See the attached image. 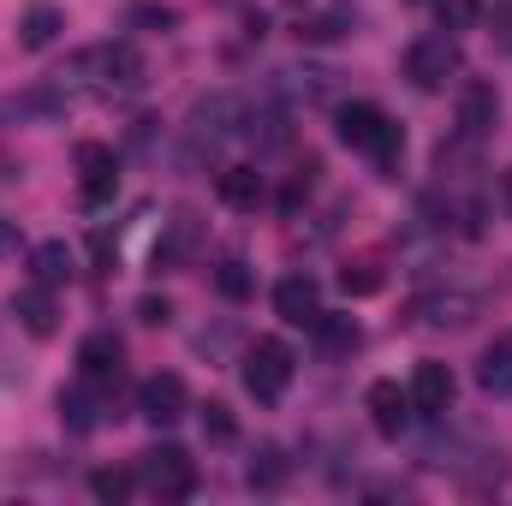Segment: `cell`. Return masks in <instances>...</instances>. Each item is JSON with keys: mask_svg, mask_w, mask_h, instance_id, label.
I'll list each match as a JSON object with an SVG mask.
<instances>
[{"mask_svg": "<svg viewBox=\"0 0 512 506\" xmlns=\"http://www.w3.org/2000/svg\"><path fill=\"white\" fill-rule=\"evenodd\" d=\"M131 483H137L131 471H96V477H90V495H96V501H108V506H120L131 495Z\"/></svg>", "mask_w": 512, "mask_h": 506, "instance_id": "obj_28", "label": "cell"}, {"mask_svg": "<svg viewBox=\"0 0 512 506\" xmlns=\"http://www.w3.org/2000/svg\"><path fill=\"white\" fill-rule=\"evenodd\" d=\"M364 405H370V423L382 429L387 441L405 435V423H411V387H399V381H370Z\"/></svg>", "mask_w": 512, "mask_h": 506, "instance_id": "obj_11", "label": "cell"}, {"mask_svg": "<svg viewBox=\"0 0 512 506\" xmlns=\"http://www.w3.org/2000/svg\"><path fill=\"white\" fill-rule=\"evenodd\" d=\"M382 280H387V274L370 262V256H364V262H346V274H340V286H346L352 298H370V292H382Z\"/></svg>", "mask_w": 512, "mask_h": 506, "instance_id": "obj_27", "label": "cell"}, {"mask_svg": "<svg viewBox=\"0 0 512 506\" xmlns=\"http://www.w3.org/2000/svg\"><path fill=\"white\" fill-rule=\"evenodd\" d=\"M286 477H292V459H286L274 441H262L251 453V465H245V483H251V489H280Z\"/></svg>", "mask_w": 512, "mask_h": 506, "instance_id": "obj_22", "label": "cell"}, {"mask_svg": "<svg viewBox=\"0 0 512 506\" xmlns=\"http://www.w3.org/2000/svg\"><path fill=\"white\" fill-rule=\"evenodd\" d=\"M507 209H512V173H507Z\"/></svg>", "mask_w": 512, "mask_h": 506, "instance_id": "obj_33", "label": "cell"}, {"mask_svg": "<svg viewBox=\"0 0 512 506\" xmlns=\"http://www.w3.org/2000/svg\"><path fill=\"white\" fill-rule=\"evenodd\" d=\"M203 435H209L215 447H233V441H239V423H233V411H227L221 399L203 405Z\"/></svg>", "mask_w": 512, "mask_h": 506, "instance_id": "obj_26", "label": "cell"}, {"mask_svg": "<svg viewBox=\"0 0 512 506\" xmlns=\"http://www.w3.org/2000/svg\"><path fill=\"white\" fill-rule=\"evenodd\" d=\"M334 131H340V143L346 149H358V155H370L382 173H399V155H405V131L387 120L376 102H346L340 114H334Z\"/></svg>", "mask_w": 512, "mask_h": 506, "instance_id": "obj_1", "label": "cell"}, {"mask_svg": "<svg viewBox=\"0 0 512 506\" xmlns=\"http://www.w3.org/2000/svg\"><path fill=\"white\" fill-rule=\"evenodd\" d=\"M137 483L161 501H185V495H197V465L185 459V447H149L137 459Z\"/></svg>", "mask_w": 512, "mask_h": 506, "instance_id": "obj_4", "label": "cell"}, {"mask_svg": "<svg viewBox=\"0 0 512 506\" xmlns=\"http://www.w3.org/2000/svg\"><path fill=\"white\" fill-rule=\"evenodd\" d=\"M274 310H280V322H292V328H316V316H322L316 280H310V274H286V280L274 286Z\"/></svg>", "mask_w": 512, "mask_h": 506, "instance_id": "obj_12", "label": "cell"}, {"mask_svg": "<svg viewBox=\"0 0 512 506\" xmlns=\"http://www.w3.org/2000/svg\"><path fill=\"white\" fill-rule=\"evenodd\" d=\"M114 381H78V387H66L60 393V423L72 429V435H90V429H102L108 417H114V393H108Z\"/></svg>", "mask_w": 512, "mask_h": 506, "instance_id": "obj_6", "label": "cell"}, {"mask_svg": "<svg viewBox=\"0 0 512 506\" xmlns=\"http://www.w3.org/2000/svg\"><path fill=\"white\" fill-rule=\"evenodd\" d=\"M435 12H441L447 30H471L477 24V0H435Z\"/></svg>", "mask_w": 512, "mask_h": 506, "instance_id": "obj_29", "label": "cell"}, {"mask_svg": "<svg viewBox=\"0 0 512 506\" xmlns=\"http://www.w3.org/2000/svg\"><path fill=\"white\" fill-rule=\"evenodd\" d=\"M352 30H358V12L352 6H316V12L298 18V42H340Z\"/></svg>", "mask_w": 512, "mask_h": 506, "instance_id": "obj_18", "label": "cell"}, {"mask_svg": "<svg viewBox=\"0 0 512 506\" xmlns=\"http://www.w3.org/2000/svg\"><path fill=\"white\" fill-rule=\"evenodd\" d=\"M310 334H316V346H322V358H328V364L352 358V352H358V340H364L352 316H328V310L316 316V328H310Z\"/></svg>", "mask_w": 512, "mask_h": 506, "instance_id": "obj_20", "label": "cell"}, {"mask_svg": "<svg viewBox=\"0 0 512 506\" xmlns=\"http://www.w3.org/2000/svg\"><path fill=\"white\" fill-rule=\"evenodd\" d=\"M120 364H126V346H120V334H108V328L84 334V346H78V376H90V381H120Z\"/></svg>", "mask_w": 512, "mask_h": 506, "instance_id": "obj_14", "label": "cell"}, {"mask_svg": "<svg viewBox=\"0 0 512 506\" xmlns=\"http://www.w3.org/2000/svg\"><path fill=\"white\" fill-rule=\"evenodd\" d=\"M12 316L36 334V340H48L54 328H60V310H54V286H42V280H30V286H18L12 292Z\"/></svg>", "mask_w": 512, "mask_h": 506, "instance_id": "obj_15", "label": "cell"}, {"mask_svg": "<svg viewBox=\"0 0 512 506\" xmlns=\"http://www.w3.org/2000/svg\"><path fill=\"white\" fill-rule=\"evenodd\" d=\"M30 274H36L42 286H60V280H72V251H66L60 239L36 245V251H30Z\"/></svg>", "mask_w": 512, "mask_h": 506, "instance_id": "obj_24", "label": "cell"}, {"mask_svg": "<svg viewBox=\"0 0 512 506\" xmlns=\"http://www.w3.org/2000/svg\"><path fill=\"white\" fill-rule=\"evenodd\" d=\"M411 316L423 328H435V334H459V328L477 322V292H423L411 304Z\"/></svg>", "mask_w": 512, "mask_h": 506, "instance_id": "obj_8", "label": "cell"}, {"mask_svg": "<svg viewBox=\"0 0 512 506\" xmlns=\"http://www.w3.org/2000/svg\"><path fill=\"white\" fill-rule=\"evenodd\" d=\"M78 167H84V203H90V209L108 203L114 185H120V161H114V149H108V143H78Z\"/></svg>", "mask_w": 512, "mask_h": 506, "instance_id": "obj_13", "label": "cell"}, {"mask_svg": "<svg viewBox=\"0 0 512 506\" xmlns=\"http://www.w3.org/2000/svg\"><path fill=\"white\" fill-rule=\"evenodd\" d=\"M131 24H155V30H173L179 12L173 6H131Z\"/></svg>", "mask_w": 512, "mask_h": 506, "instance_id": "obj_30", "label": "cell"}, {"mask_svg": "<svg viewBox=\"0 0 512 506\" xmlns=\"http://www.w3.org/2000/svg\"><path fill=\"white\" fill-rule=\"evenodd\" d=\"M453 393H459V381H453L447 364H417V376H411V405H417L423 417L453 411Z\"/></svg>", "mask_w": 512, "mask_h": 506, "instance_id": "obj_16", "label": "cell"}, {"mask_svg": "<svg viewBox=\"0 0 512 506\" xmlns=\"http://www.w3.org/2000/svg\"><path fill=\"white\" fill-rule=\"evenodd\" d=\"M60 30H66V18H60L54 6H30V12L18 18V48H30V54H36V48H48Z\"/></svg>", "mask_w": 512, "mask_h": 506, "instance_id": "obj_23", "label": "cell"}, {"mask_svg": "<svg viewBox=\"0 0 512 506\" xmlns=\"http://www.w3.org/2000/svg\"><path fill=\"white\" fill-rule=\"evenodd\" d=\"M137 316H143V322H167V316H173V304H167V298H143V304H137Z\"/></svg>", "mask_w": 512, "mask_h": 506, "instance_id": "obj_31", "label": "cell"}, {"mask_svg": "<svg viewBox=\"0 0 512 506\" xmlns=\"http://www.w3.org/2000/svg\"><path fill=\"white\" fill-rule=\"evenodd\" d=\"M465 66V54H459V42L447 36V30H429V36H417L411 48H405V78L417 84V90H447V78Z\"/></svg>", "mask_w": 512, "mask_h": 506, "instance_id": "obj_3", "label": "cell"}, {"mask_svg": "<svg viewBox=\"0 0 512 506\" xmlns=\"http://www.w3.org/2000/svg\"><path fill=\"white\" fill-rule=\"evenodd\" d=\"M477 387H483L489 399H512V340H495V346L483 352V364H477Z\"/></svg>", "mask_w": 512, "mask_h": 506, "instance_id": "obj_21", "label": "cell"}, {"mask_svg": "<svg viewBox=\"0 0 512 506\" xmlns=\"http://www.w3.org/2000/svg\"><path fill=\"white\" fill-rule=\"evenodd\" d=\"M197 245H203V221H197L191 209H179V215L167 221V239L155 245V268H185V262L197 256Z\"/></svg>", "mask_w": 512, "mask_h": 506, "instance_id": "obj_17", "label": "cell"}, {"mask_svg": "<svg viewBox=\"0 0 512 506\" xmlns=\"http://www.w3.org/2000/svg\"><path fill=\"white\" fill-rule=\"evenodd\" d=\"M215 197H221L227 209H245V215H251L256 203L268 197V185H262V173H256V167H221V179H215Z\"/></svg>", "mask_w": 512, "mask_h": 506, "instance_id": "obj_19", "label": "cell"}, {"mask_svg": "<svg viewBox=\"0 0 512 506\" xmlns=\"http://www.w3.org/2000/svg\"><path fill=\"white\" fill-rule=\"evenodd\" d=\"M298 376V358H292V346L286 340H256L251 358H245V387H251L262 405H274V399H286V387Z\"/></svg>", "mask_w": 512, "mask_h": 506, "instance_id": "obj_5", "label": "cell"}, {"mask_svg": "<svg viewBox=\"0 0 512 506\" xmlns=\"http://www.w3.org/2000/svg\"><path fill=\"white\" fill-rule=\"evenodd\" d=\"M495 120H501V96H495V84H489V78L459 84V137L483 143V137L495 131Z\"/></svg>", "mask_w": 512, "mask_h": 506, "instance_id": "obj_10", "label": "cell"}, {"mask_svg": "<svg viewBox=\"0 0 512 506\" xmlns=\"http://www.w3.org/2000/svg\"><path fill=\"white\" fill-rule=\"evenodd\" d=\"M215 292H221L227 304H245V298L256 292V274L245 268V262H239V256H227V262L215 268Z\"/></svg>", "mask_w": 512, "mask_h": 506, "instance_id": "obj_25", "label": "cell"}, {"mask_svg": "<svg viewBox=\"0 0 512 506\" xmlns=\"http://www.w3.org/2000/svg\"><path fill=\"white\" fill-rule=\"evenodd\" d=\"M185 137H191L197 155H203V149H221L227 137H245V102L227 96V90L203 96V102L191 108V120H185Z\"/></svg>", "mask_w": 512, "mask_h": 506, "instance_id": "obj_2", "label": "cell"}, {"mask_svg": "<svg viewBox=\"0 0 512 506\" xmlns=\"http://www.w3.org/2000/svg\"><path fill=\"white\" fill-rule=\"evenodd\" d=\"M96 72H102V96H131L149 84V60L137 54V42H108L96 48Z\"/></svg>", "mask_w": 512, "mask_h": 506, "instance_id": "obj_7", "label": "cell"}, {"mask_svg": "<svg viewBox=\"0 0 512 506\" xmlns=\"http://www.w3.org/2000/svg\"><path fill=\"white\" fill-rule=\"evenodd\" d=\"M185 405H191V393H185V381H179V376H149L143 387H137V417H143V423H155V429L179 423V417H185Z\"/></svg>", "mask_w": 512, "mask_h": 506, "instance_id": "obj_9", "label": "cell"}, {"mask_svg": "<svg viewBox=\"0 0 512 506\" xmlns=\"http://www.w3.org/2000/svg\"><path fill=\"white\" fill-rule=\"evenodd\" d=\"M18 251V227H12V221H0V256H12Z\"/></svg>", "mask_w": 512, "mask_h": 506, "instance_id": "obj_32", "label": "cell"}]
</instances>
